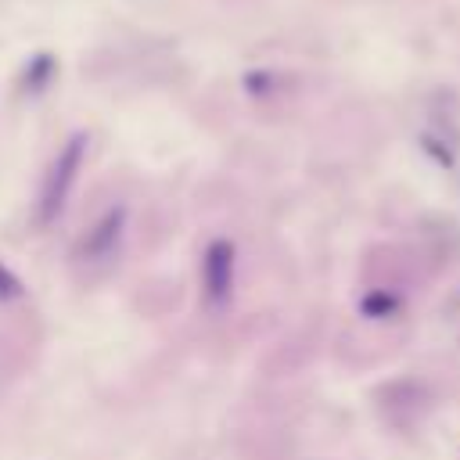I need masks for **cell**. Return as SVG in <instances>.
<instances>
[{
  "instance_id": "6da1fadb",
  "label": "cell",
  "mask_w": 460,
  "mask_h": 460,
  "mask_svg": "<svg viewBox=\"0 0 460 460\" xmlns=\"http://www.w3.org/2000/svg\"><path fill=\"white\" fill-rule=\"evenodd\" d=\"M79 158H83V137H75V140L58 155V162H54V169H50V180H47V190H43V219H50V216L61 208V201H65V194H68V183L75 180Z\"/></svg>"
}]
</instances>
